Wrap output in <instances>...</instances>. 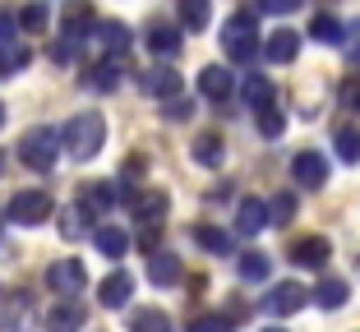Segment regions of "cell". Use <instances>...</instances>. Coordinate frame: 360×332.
<instances>
[{
  "mask_svg": "<svg viewBox=\"0 0 360 332\" xmlns=\"http://www.w3.org/2000/svg\"><path fill=\"white\" fill-rule=\"evenodd\" d=\"M60 148H65L60 129H51V125H32L28 134L19 139V161L28 166V171H51L56 157H60Z\"/></svg>",
  "mask_w": 360,
  "mask_h": 332,
  "instance_id": "cell-1",
  "label": "cell"
},
{
  "mask_svg": "<svg viewBox=\"0 0 360 332\" xmlns=\"http://www.w3.org/2000/svg\"><path fill=\"white\" fill-rule=\"evenodd\" d=\"M60 139H65V148L75 152V157H97L102 143H106V120L97 116V111H79L75 120H65Z\"/></svg>",
  "mask_w": 360,
  "mask_h": 332,
  "instance_id": "cell-2",
  "label": "cell"
},
{
  "mask_svg": "<svg viewBox=\"0 0 360 332\" xmlns=\"http://www.w3.org/2000/svg\"><path fill=\"white\" fill-rule=\"evenodd\" d=\"M222 51L231 55L236 65H250L259 55V28H255V14H231L222 28Z\"/></svg>",
  "mask_w": 360,
  "mask_h": 332,
  "instance_id": "cell-3",
  "label": "cell"
},
{
  "mask_svg": "<svg viewBox=\"0 0 360 332\" xmlns=\"http://www.w3.org/2000/svg\"><path fill=\"white\" fill-rule=\"evenodd\" d=\"M51 213H56V199L46 190H19L10 199V208H5V217L19 222V226H42Z\"/></svg>",
  "mask_w": 360,
  "mask_h": 332,
  "instance_id": "cell-4",
  "label": "cell"
},
{
  "mask_svg": "<svg viewBox=\"0 0 360 332\" xmlns=\"http://www.w3.org/2000/svg\"><path fill=\"white\" fill-rule=\"evenodd\" d=\"M129 51V28L116 19H106L93 28V37H88V55L93 60H120V55Z\"/></svg>",
  "mask_w": 360,
  "mask_h": 332,
  "instance_id": "cell-5",
  "label": "cell"
},
{
  "mask_svg": "<svg viewBox=\"0 0 360 332\" xmlns=\"http://www.w3.org/2000/svg\"><path fill=\"white\" fill-rule=\"evenodd\" d=\"M23 65H28V46L19 42V19L0 14V74L10 79L14 69H23Z\"/></svg>",
  "mask_w": 360,
  "mask_h": 332,
  "instance_id": "cell-6",
  "label": "cell"
},
{
  "mask_svg": "<svg viewBox=\"0 0 360 332\" xmlns=\"http://www.w3.org/2000/svg\"><path fill=\"white\" fill-rule=\"evenodd\" d=\"M84 281H88V272H84L79 258H56L51 268H46V286H51L56 296H79Z\"/></svg>",
  "mask_w": 360,
  "mask_h": 332,
  "instance_id": "cell-7",
  "label": "cell"
},
{
  "mask_svg": "<svg viewBox=\"0 0 360 332\" xmlns=\"http://www.w3.org/2000/svg\"><path fill=\"white\" fill-rule=\"evenodd\" d=\"M32 328V300L28 291H10L0 300V332H28Z\"/></svg>",
  "mask_w": 360,
  "mask_h": 332,
  "instance_id": "cell-8",
  "label": "cell"
},
{
  "mask_svg": "<svg viewBox=\"0 0 360 332\" xmlns=\"http://www.w3.org/2000/svg\"><path fill=\"white\" fill-rule=\"evenodd\" d=\"M167 208H171V199L162 190H139L134 199H129V213H134V222H143V226H162Z\"/></svg>",
  "mask_w": 360,
  "mask_h": 332,
  "instance_id": "cell-9",
  "label": "cell"
},
{
  "mask_svg": "<svg viewBox=\"0 0 360 332\" xmlns=\"http://www.w3.org/2000/svg\"><path fill=\"white\" fill-rule=\"evenodd\" d=\"M291 175H296V185H305V190H323V185H328V161L305 148V152H296V161H291Z\"/></svg>",
  "mask_w": 360,
  "mask_h": 332,
  "instance_id": "cell-10",
  "label": "cell"
},
{
  "mask_svg": "<svg viewBox=\"0 0 360 332\" xmlns=\"http://www.w3.org/2000/svg\"><path fill=\"white\" fill-rule=\"evenodd\" d=\"M60 28H65V42H84V32L97 28L93 5H88V0H70V5H65V14H60Z\"/></svg>",
  "mask_w": 360,
  "mask_h": 332,
  "instance_id": "cell-11",
  "label": "cell"
},
{
  "mask_svg": "<svg viewBox=\"0 0 360 332\" xmlns=\"http://www.w3.org/2000/svg\"><path fill=\"white\" fill-rule=\"evenodd\" d=\"M305 300H309V291L300 286V281H277L273 286V296H268V314H296V310H305Z\"/></svg>",
  "mask_w": 360,
  "mask_h": 332,
  "instance_id": "cell-12",
  "label": "cell"
},
{
  "mask_svg": "<svg viewBox=\"0 0 360 332\" xmlns=\"http://www.w3.org/2000/svg\"><path fill=\"white\" fill-rule=\"evenodd\" d=\"M268 222H273V213H268L264 199H240V208H236V231L240 236H259Z\"/></svg>",
  "mask_w": 360,
  "mask_h": 332,
  "instance_id": "cell-13",
  "label": "cell"
},
{
  "mask_svg": "<svg viewBox=\"0 0 360 332\" xmlns=\"http://www.w3.org/2000/svg\"><path fill=\"white\" fill-rule=\"evenodd\" d=\"M129 296H134V277H129L125 268L111 272V277L97 286V300H102L106 310H120V305H129Z\"/></svg>",
  "mask_w": 360,
  "mask_h": 332,
  "instance_id": "cell-14",
  "label": "cell"
},
{
  "mask_svg": "<svg viewBox=\"0 0 360 332\" xmlns=\"http://www.w3.org/2000/svg\"><path fill=\"white\" fill-rule=\"evenodd\" d=\"M199 93L208 97V102H226V97H231V69H222V65H203L199 69Z\"/></svg>",
  "mask_w": 360,
  "mask_h": 332,
  "instance_id": "cell-15",
  "label": "cell"
},
{
  "mask_svg": "<svg viewBox=\"0 0 360 332\" xmlns=\"http://www.w3.org/2000/svg\"><path fill=\"white\" fill-rule=\"evenodd\" d=\"M328 240L323 236H305V240H296V245H291V263H300V268H323V263H328Z\"/></svg>",
  "mask_w": 360,
  "mask_h": 332,
  "instance_id": "cell-16",
  "label": "cell"
},
{
  "mask_svg": "<svg viewBox=\"0 0 360 332\" xmlns=\"http://www.w3.org/2000/svg\"><path fill=\"white\" fill-rule=\"evenodd\" d=\"M264 51H268V60H273V65H291V60H296V51H300V32H291V28L268 32Z\"/></svg>",
  "mask_w": 360,
  "mask_h": 332,
  "instance_id": "cell-17",
  "label": "cell"
},
{
  "mask_svg": "<svg viewBox=\"0 0 360 332\" xmlns=\"http://www.w3.org/2000/svg\"><path fill=\"white\" fill-rule=\"evenodd\" d=\"M116 199H125V194H120L111 180H88L84 190H79V208H93V213H106Z\"/></svg>",
  "mask_w": 360,
  "mask_h": 332,
  "instance_id": "cell-18",
  "label": "cell"
},
{
  "mask_svg": "<svg viewBox=\"0 0 360 332\" xmlns=\"http://www.w3.org/2000/svg\"><path fill=\"white\" fill-rule=\"evenodd\" d=\"M88 314L84 305H56V310H46V332H84Z\"/></svg>",
  "mask_w": 360,
  "mask_h": 332,
  "instance_id": "cell-19",
  "label": "cell"
},
{
  "mask_svg": "<svg viewBox=\"0 0 360 332\" xmlns=\"http://www.w3.org/2000/svg\"><path fill=\"white\" fill-rule=\"evenodd\" d=\"M347 300H351V291H347V281H338V277H323L314 286V305L319 310H342Z\"/></svg>",
  "mask_w": 360,
  "mask_h": 332,
  "instance_id": "cell-20",
  "label": "cell"
},
{
  "mask_svg": "<svg viewBox=\"0 0 360 332\" xmlns=\"http://www.w3.org/2000/svg\"><path fill=\"white\" fill-rule=\"evenodd\" d=\"M148 277H153V286H176L180 281V258L176 254H153L148 258Z\"/></svg>",
  "mask_w": 360,
  "mask_h": 332,
  "instance_id": "cell-21",
  "label": "cell"
},
{
  "mask_svg": "<svg viewBox=\"0 0 360 332\" xmlns=\"http://www.w3.org/2000/svg\"><path fill=\"white\" fill-rule=\"evenodd\" d=\"M176 10H180V23H185L190 32H203V28H208V14H212L208 0H176Z\"/></svg>",
  "mask_w": 360,
  "mask_h": 332,
  "instance_id": "cell-22",
  "label": "cell"
},
{
  "mask_svg": "<svg viewBox=\"0 0 360 332\" xmlns=\"http://www.w3.org/2000/svg\"><path fill=\"white\" fill-rule=\"evenodd\" d=\"M143 93L148 97H176L180 93V74L176 69H153V74H143Z\"/></svg>",
  "mask_w": 360,
  "mask_h": 332,
  "instance_id": "cell-23",
  "label": "cell"
},
{
  "mask_svg": "<svg viewBox=\"0 0 360 332\" xmlns=\"http://www.w3.org/2000/svg\"><path fill=\"white\" fill-rule=\"evenodd\" d=\"M148 46H153V55H176L180 51V32L171 28V23H153L148 28Z\"/></svg>",
  "mask_w": 360,
  "mask_h": 332,
  "instance_id": "cell-24",
  "label": "cell"
},
{
  "mask_svg": "<svg viewBox=\"0 0 360 332\" xmlns=\"http://www.w3.org/2000/svg\"><path fill=\"white\" fill-rule=\"evenodd\" d=\"M240 97H245L255 111H259V107H273V84H268L264 74H250V79L240 84Z\"/></svg>",
  "mask_w": 360,
  "mask_h": 332,
  "instance_id": "cell-25",
  "label": "cell"
},
{
  "mask_svg": "<svg viewBox=\"0 0 360 332\" xmlns=\"http://www.w3.org/2000/svg\"><path fill=\"white\" fill-rule=\"evenodd\" d=\"M194 161H199V166H222V139H217V134H199V139H194Z\"/></svg>",
  "mask_w": 360,
  "mask_h": 332,
  "instance_id": "cell-26",
  "label": "cell"
},
{
  "mask_svg": "<svg viewBox=\"0 0 360 332\" xmlns=\"http://www.w3.org/2000/svg\"><path fill=\"white\" fill-rule=\"evenodd\" d=\"M268 272H273V258L268 254H259V249L240 254V277L245 281H268Z\"/></svg>",
  "mask_w": 360,
  "mask_h": 332,
  "instance_id": "cell-27",
  "label": "cell"
},
{
  "mask_svg": "<svg viewBox=\"0 0 360 332\" xmlns=\"http://www.w3.org/2000/svg\"><path fill=\"white\" fill-rule=\"evenodd\" d=\"M97 249H102L106 258H125L129 236H125V231H116V226H102V231H97Z\"/></svg>",
  "mask_w": 360,
  "mask_h": 332,
  "instance_id": "cell-28",
  "label": "cell"
},
{
  "mask_svg": "<svg viewBox=\"0 0 360 332\" xmlns=\"http://www.w3.org/2000/svg\"><path fill=\"white\" fill-rule=\"evenodd\" d=\"M309 37H314V42H323V46H338L342 42V23L333 19V14H319V19L309 23Z\"/></svg>",
  "mask_w": 360,
  "mask_h": 332,
  "instance_id": "cell-29",
  "label": "cell"
},
{
  "mask_svg": "<svg viewBox=\"0 0 360 332\" xmlns=\"http://www.w3.org/2000/svg\"><path fill=\"white\" fill-rule=\"evenodd\" d=\"M333 143H338V157L342 161H360V129L356 125H342L338 134H333Z\"/></svg>",
  "mask_w": 360,
  "mask_h": 332,
  "instance_id": "cell-30",
  "label": "cell"
},
{
  "mask_svg": "<svg viewBox=\"0 0 360 332\" xmlns=\"http://www.w3.org/2000/svg\"><path fill=\"white\" fill-rule=\"evenodd\" d=\"M129 332H171V319L162 310H139L129 319Z\"/></svg>",
  "mask_w": 360,
  "mask_h": 332,
  "instance_id": "cell-31",
  "label": "cell"
},
{
  "mask_svg": "<svg viewBox=\"0 0 360 332\" xmlns=\"http://www.w3.org/2000/svg\"><path fill=\"white\" fill-rule=\"evenodd\" d=\"M194 240H199L203 249H212V254H231V236L217 231V226H194Z\"/></svg>",
  "mask_w": 360,
  "mask_h": 332,
  "instance_id": "cell-32",
  "label": "cell"
},
{
  "mask_svg": "<svg viewBox=\"0 0 360 332\" xmlns=\"http://www.w3.org/2000/svg\"><path fill=\"white\" fill-rule=\"evenodd\" d=\"M46 23H51L46 5H28V10H19V28H23V32H42Z\"/></svg>",
  "mask_w": 360,
  "mask_h": 332,
  "instance_id": "cell-33",
  "label": "cell"
},
{
  "mask_svg": "<svg viewBox=\"0 0 360 332\" xmlns=\"http://www.w3.org/2000/svg\"><path fill=\"white\" fill-rule=\"evenodd\" d=\"M120 84V60H97L93 65V88H116Z\"/></svg>",
  "mask_w": 360,
  "mask_h": 332,
  "instance_id": "cell-34",
  "label": "cell"
},
{
  "mask_svg": "<svg viewBox=\"0 0 360 332\" xmlns=\"http://www.w3.org/2000/svg\"><path fill=\"white\" fill-rule=\"evenodd\" d=\"M282 129H286L282 111H273V107H259V134H264V139H277Z\"/></svg>",
  "mask_w": 360,
  "mask_h": 332,
  "instance_id": "cell-35",
  "label": "cell"
},
{
  "mask_svg": "<svg viewBox=\"0 0 360 332\" xmlns=\"http://www.w3.org/2000/svg\"><path fill=\"white\" fill-rule=\"evenodd\" d=\"M268 213H273V222H277V226H286L291 217H296V199H291V194H277L273 204H268Z\"/></svg>",
  "mask_w": 360,
  "mask_h": 332,
  "instance_id": "cell-36",
  "label": "cell"
},
{
  "mask_svg": "<svg viewBox=\"0 0 360 332\" xmlns=\"http://www.w3.org/2000/svg\"><path fill=\"white\" fill-rule=\"evenodd\" d=\"M342 111H360V74H351V79H342Z\"/></svg>",
  "mask_w": 360,
  "mask_h": 332,
  "instance_id": "cell-37",
  "label": "cell"
},
{
  "mask_svg": "<svg viewBox=\"0 0 360 332\" xmlns=\"http://www.w3.org/2000/svg\"><path fill=\"white\" fill-rule=\"evenodd\" d=\"M79 213H84V208H70V213H60V236H65V240H79Z\"/></svg>",
  "mask_w": 360,
  "mask_h": 332,
  "instance_id": "cell-38",
  "label": "cell"
},
{
  "mask_svg": "<svg viewBox=\"0 0 360 332\" xmlns=\"http://www.w3.org/2000/svg\"><path fill=\"white\" fill-rule=\"evenodd\" d=\"M259 10L264 14H291V10H300V0H259Z\"/></svg>",
  "mask_w": 360,
  "mask_h": 332,
  "instance_id": "cell-39",
  "label": "cell"
},
{
  "mask_svg": "<svg viewBox=\"0 0 360 332\" xmlns=\"http://www.w3.org/2000/svg\"><path fill=\"white\" fill-rule=\"evenodd\" d=\"M190 111H194V107H190V102H185V97H171L167 116H171V120H185V116H190Z\"/></svg>",
  "mask_w": 360,
  "mask_h": 332,
  "instance_id": "cell-40",
  "label": "cell"
},
{
  "mask_svg": "<svg viewBox=\"0 0 360 332\" xmlns=\"http://www.w3.org/2000/svg\"><path fill=\"white\" fill-rule=\"evenodd\" d=\"M194 332H226V319H199Z\"/></svg>",
  "mask_w": 360,
  "mask_h": 332,
  "instance_id": "cell-41",
  "label": "cell"
},
{
  "mask_svg": "<svg viewBox=\"0 0 360 332\" xmlns=\"http://www.w3.org/2000/svg\"><path fill=\"white\" fill-rule=\"evenodd\" d=\"M351 37H356V42H351V51H347V55H351V60L360 65V23H356V28H351Z\"/></svg>",
  "mask_w": 360,
  "mask_h": 332,
  "instance_id": "cell-42",
  "label": "cell"
},
{
  "mask_svg": "<svg viewBox=\"0 0 360 332\" xmlns=\"http://www.w3.org/2000/svg\"><path fill=\"white\" fill-rule=\"evenodd\" d=\"M264 332H286V328H264Z\"/></svg>",
  "mask_w": 360,
  "mask_h": 332,
  "instance_id": "cell-43",
  "label": "cell"
},
{
  "mask_svg": "<svg viewBox=\"0 0 360 332\" xmlns=\"http://www.w3.org/2000/svg\"><path fill=\"white\" fill-rule=\"evenodd\" d=\"M0 125H5V107H0Z\"/></svg>",
  "mask_w": 360,
  "mask_h": 332,
  "instance_id": "cell-44",
  "label": "cell"
},
{
  "mask_svg": "<svg viewBox=\"0 0 360 332\" xmlns=\"http://www.w3.org/2000/svg\"><path fill=\"white\" fill-rule=\"evenodd\" d=\"M356 272H360V258H356Z\"/></svg>",
  "mask_w": 360,
  "mask_h": 332,
  "instance_id": "cell-45",
  "label": "cell"
}]
</instances>
